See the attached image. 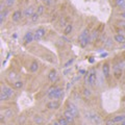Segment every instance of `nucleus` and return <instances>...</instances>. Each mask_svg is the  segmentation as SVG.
Segmentation results:
<instances>
[{
	"mask_svg": "<svg viewBox=\"0 0 125 125\" xmlns=\"http://www.w3.org/2000/svg\"><path fill=\"white\" fill-rule=\"evenodd\" d=\"M83 95L87 96V97L91 96V91H90L89 89H84V90H83Z\"/></svg>",
	"mask_w": 125,
	"mask_h": 125,
	"instance_id": "c756f323",
	"label": "nucleus"
},
{
	"mask_svg": "<svg viewBox=\"0 0 125 125\" xmlns=\"http://www.w3.org/2000/svg\"><path fill=\"white\" fill-rule=\"evenodd\" d=\"M46 107L48 109H57L58 107H60V102L56 101V100L49 101V102L46 104Z\"/></svg>",
	"mask_w": 125,
	"mask_h": 125,
	"instance_id": "6e6552de",
	"label": "nucleus"
},
{
	"mask_svg": "<svg viewBox=\"0 0 125 125\" xmlns=\"http://www.w3.org/2000/svg\"><path fill=\"white\" fill-rule=\"evenodd\" d=\"M4 3L6 6H13L15 4V0H4Z\"/></svg>",
	"mask_w": 125,
	"mask_h": 125,
	"instance_id": "393cba45",
	"label": "nucleus"
},
{
	"mask_svg": "<svg viewBox=\"0 0 125 125\" xmlns=\"http://www.w3.org/2000/svg\"><path fill=\"white\" fill-rule=\"evenodd\" d=\"M90 39H91V34H90V31L88 28L83 29L81 31V33L79 34V37H78V41H79V44L81 47H85L89 42H90Z\"/></svg>",
	"mask_w": 125,
	"mask_h": 125,
	"instance_id": "f03ea898",
	"label": "nucleus"
},
{
	"mask_svg": "<svg viewBox=\"0 0 125 125\" xmlns=\"http://www.w3.org/2000/svg\"><path fill=\"white\" fill-rule=\"evenodd\" d=\"M53 125H60V124H58V123H54Z\"/></svg>",
	"mask_w": 125,
	"mask_h": 125,
	"instance_id": "4c0bfd02",
	"label": "nucleus"
},
{
	"mask_svg": "<svg viewBox=\"0 0 125 125\" xmlns=\"http://www.w3.org/2000/svg\"><path fill=\"white\" fill-rule=\"evenodd\" d=\"M72 29H73L72 24H67V25L65 26V28H64V34H66V36H68V34L71 33Z\"/></svg>",
	"mask_w": 125,
	"mask_h": 125,
	"instance_id": "a211bd4d",
	"label": "nucleus"
},
{
	"mask_svg": "<svg viewBox=\"0 0 125 125\" xmlns=\"http://www.w3.org/2000/svg\"><path fill=\"white\" fill-rule=\"evenodd\" d=\"M67 108H68V111H70L72 113V114L75 116V117H77L78 116V114H79V113H78V109H77V107L75 106V105H74L73 103H68V106H67Z\"/></svg>",
	"mask_w": 125,
	"mask_h": 125,
	"instance_id": "f8f14e48",
	"label": "nucleus"
},
{
	"mask_svg": "<svg viewBox=\"0 0 125 125\" xmlns=\"http://www.w3.org/2000/svg\"><path fill=\"white\" fill-rule=\"evenodd\" d=\"M45 33H46V30L44 28H38L36 30V32H34V40L36 41L41 40V39L45 36Z\"/></svg>",
	"mask_w": 125,
	"mask_h": 125,
	"instance_id": "423d86ee",
	"label": "nucleus"
},
{
	"mask_svg": "<svg viewBox=\"0 0 125 125\" xmlns=\"http://www.w3.org/2000/svg\"><path fill=\"white\" fill-rule=\"evenodd\" d=\"M34 9L32 6H28V7H26V9L24 10V11H23V15H24V17H31L33 14H34Z\"/></svg>",
	"mask_w": 125,
	"mask_h": 125,
	"instance_id": "ddd939ff",
	"label": "nucleus"
},
{
	"mask_svg": "<svg viewBox=\"0 0 125 125\" xmlns=\"http://www.w3.org/2000/svg\"><path fill=\"white\" fill-rule=\"evenodd\" d=\"M58 124H60V125H68L69 122L66 120L65 117H62V118H61L60 120H58Z\"/></svg>",
	"mask_w": 125,
	"mask_h": 125,
	"instance_id": "4be33fe9",
	"label": "nucleus"
},
{
	"mask_svg": "<svg viewBox=\"0 0 125 125\" xmlns=\"http://www.w3.org/2000/svg\"><path fill=\"white\" fill-rule=\"evenodd\" d=\"M115 41L117 43H119V44H123V43H125V37L123 36V34H116L115 36Z\"/></svg>",
	"mask_w": 125,
	"mask_h": 125,
	"instance_id": "2eb2a0df",
	"label": "nucleus"
},
{
	"mask_svg": "<svg viewBox=\"0 0 125 125\" xmlns=\"http://www.w3.org/2000/svg\"><path fill=\"white\" fill-rule=\"evenodd\" d=\"M121 17H122L123 19H125V10L123 11V13H122V14H121Z\"/></svg>",
	"mask_w": 125,
	"mask_h": 125,
	"instance_id": "e433bc0d",
	"label": "nucleus"
},
{
	"mask_svg": "<svg viewBox=\"0 0 125 125\" xmlns=\"http://www.w3.org/2000/svg\"><path fill=\"white\" fill-rule=\"evenodd\" d=\"M113 125H115V124H113Z\"/></svg>",
	"mask_w": 125,
	"mask_h": 125,
	"instance_id": "a19ab883",
	"label": "nucleus"
},
{
	"mask_svg": "<svg viewBox=\"0 0 125 125\" xmlns=\"http://www.w3.org/2000/svg\"><path fill=\"white\" fill-rule=\"evenodd\" d=\"M72 62H73V60H69V61H68V62H66V64H65V66H64V67H65V68H67V67H69V66H70V65H71V64H72Z\"/></svg>",
	"mask_w": 125,
	"mask_h": 125,
	"instance_id": "473e14b6",
	"label": "nucleus"
},
{
	"mask_svg": "<svg viewBox=\"0 0 125 125\" xmlns=\"http://www.w3.org/2000/svg\"><path fill=\"white\" fill-rule=\"evenodd\" d=\"M9 98H10V97L7 95L4 91H2V90H1V93H0V100H1V101H5Z\"/></svg>",
	"mask_w": 125,
	"mask_h": 125,
	"instance_id": "aec40b11",
	"label": "nucleus"
},
{
	"mask_svg": "<svg viewBox=\"0 0 125 125\" xmlns=\"http://www.w3.org/2000/svg\"><path fill=\"white\" fill-rule=\"evenodd\" d=\"M11 114H13V113H11L10 109H7L6 113H5V117H6V118H10V117H11Z\"/></svg>",
	"mask_w": 125,
	"mask_h": 125,
	"instance_id": "2f4dec72",
	"label": "nucleus"
},
{
	"mask_svg": "<svg viewBox=\"0 0 125 125\" xmlns=\"http://www.w3.org/2000/svg\"><path fill=\"white\" fill-rule=\"evenodd\" d=\"M39 17H40V15H39L38 13H34V14L30 17V19H31V21H32V22H37V21L39 20Z\"/></svg>",
	"mask_w": 125,
	"mask_h": 125,
	"instance_id": "5701e85b",
	"label": "nucleus"
},
{
	"mask_svg": "<svg viewBox=\"0 0 125 125\" xmlns=\"http://www.w3.org/2000/svg\"><path fill=\"white\" fill-rule=\"evenodd\" d=\"M96 71L95 70H91L88 75H87V83L90 85V87H93L96 83Z\"/></svg>",
	"mask_w": 125,
	"mask_h": 125,
	"instance_id": "7ed1b4c3",
	"label": "nucleus"
},
{
	"mask_svg": "<svg viewBox=\"0 0 125 125\" xmlns=\"http://www.w3.org/2000/svg\"><path fill=\"white\" fill-rule=\"evenodd\" d=\"M112 44H113L112 40H111V39H107V40H106V43H105V46L109 47V46H112Z\"/></svg>",
	"mask_w": 125,
	"mask_h": 125,
	"instance_id": "7c9ffc66",
	"label": "nucleus"
},
{
	"mask_svg": "<svg viewBox=\"0 0 125 125\" xmlns=\"http://www.w3.org/2000/svg\"><path fill=\"white\" fill-rule=\"evenodd\" d=\"M122 123H125V120H124V121H123V122H122Z\"/></svg>",
	"mask_w": 125,
	"mask_h": 125,
	"instance_id": "ea45409f",
	"label": "nucleus"
},
{
	"mask_svg": "<svg viewBox=\"0 0 125 125\" xmlns=\"http://www.w3.org/2000/svg\"><path fill=\"white\" fill-rule=\"evenodd\" d=\"M48 79L51 81V83H55V81L57 80V72L54 69L51 70V71L49 72V74H48Z\"/></svg>",
	"mask_w": 125,
	"mask_h": 125,
	"instance_id": "9b49d317",
	"label": "nucleus"
},
{
	"mask_svg": "<svg viewBox=\"0 0 125 125\" xmlns=\"http://www.w3.org/2000/svg\"><path fill=\"white\" fill-rule=\"evenodd\" d=\"M49 125H50V124H49ZM52 125H53V124H52Z\"/></svg>",
	"mask_w": 125,
	"mask_h": 125,
	"instance_id": "79ce46f5",
	"label": "nucleus"
},
{
	"mask_svg": "<svg viewBox=\"0 0 125 125\" xmlns=\"http://www.w3.org/2000/svg\"><path fill=\"white\" fill-rule=\"evenodd\" d=\"M121 125H125V123H122V124H121Z\"/></svg>",
	"mask_w": 125,
	"mask_h": 125,
	"instance_id": "58836bf2",
	"label": "nucleus"
},
{
	"mask_svg": "<svg viewBox=\"0 0 125 125\" xmlns=\"http://www.w3.org/2000/svg\"><path fill=\"white\" fill-rule=\"evenodd\" d=\"M62 94H64L62 89L57 88V87H51L48 90V92H47V96L52 100H56V99L61 98V97L62 96Z\"/></svg>",
	"mask_w": 125,
	"mask_h": 125,
	"instance_id": "f257e3e1",
	"label": "nucleus"
},
{
	"mask_svg": "<svg viewBox=\"0 0 125 125\" xmlns=\"http://www.w3.org/2000/svg\"><path fill=\"white\" fill-rule=\"evenodd\" d=\"M64 117H65L66 120H67L69 123H73L74 122V119H75V116H74L70 111H68V109L64 113Z\"/></svg>",
	"mask_w": 125,
	"mask_h": 125,
	"instance_id": "9d476101",
	"label": "nucleus"
},
{
	"mask_svg": "<svg viewBox=\"0 0 125 125\" xmlns=\"http://www.w3.org/2000/svg\"><path fill=\"white\" fill-rule=\"evenodd\" d=\"M115 3H116V5L117 6H121L122 4H124L125 3V0H115Z\"/></svg>",
	"mask_w": 125,
	"mask_h": 125,
	"instance_id": "cd10ccee",
	"label": "nucleus"
},
{
	"mask_svg": "<svg viewBox=\"0 0 125 125\" xmlns=\"http://www.w3.org/2000/svg\"><path fill=\"white\" fill-rule=\"evenodd\" d=\"M124 120H125V115H118V116L113 117L111 120L107 121L106 124L107 125H113V124H116V123H122Z\"/></svg>",
	"mask_w": 125,
	"mask_h": 125,
	"instance_id": "39448f33",
	"label": "nucleus"
},
{
	"mask_svg": "<svg viewBox=\"0 0 125 125\" xmlns=\"http://www.w3.org/2000/svg\"><path fill=\"white\" fill-rule=\"evenodd\" d=\"M85 118L87 119H89L90 121H92V122L94 123V124H99L100 123V117L98 116V115H96L95 113H87L85 114Z\"/></svg>",
	"mask_w": 125,
	"mask_h": 125,
	"instance_id": "20e7f679",
	"label": "nucleus"
},
{
	"mask_svg": "<svg viewBox=\"0 0 125 125\" xmlns=\"http://www.w3.org/2000/svg\"><path fill=\"white\" fill-rule=\"evenodd\" d=\"M22 15H23V13L21 10H15L13 13V16H11V20H13L14 22L20 21L21 18H22Z\"/></svg>",
	"mask_w": 125,
	"mask_h": 125,
	"instance_id": "1a4fd4ad",
	"label": "nucleus"
},
{
	"mask_svg": "<svg viewBox=\"0 0 125 125\" xmlns=\"http://www.w3.org/2000/svg\"><path fill=\"white\" fill-rule=\"evenodd\" d=\"M97 37H98V31L95 30V31L93 32V34L91 36V40H92V41H95V39H96Z\"/></svg>",
	"mask_w": 125,
	"mask_h": 125,
	"instance_id": "c85d7f7f",
	"label": "nucleus"
},
{
	"mask_svg": "<svg viewBox=\"0 0 125 125\" xmlns=\"http://www.w3.org/2000/svg\"><path fill=\"white\" fill-rule=\"evenodd\" d=\"M2 91H4L7 95H9L10 97H11L15 94V92L13 91V89H10V88H9V87H6V85H4V87H2Z\"/></svg>",
	"mask_w": 125,
	"mask_h": 125,
	"instance_id": "f3484780",
	"label": "nucleus"
},
{
	"mask_svg": "<svg viewBox=\"0 0 125 125\" xmlns=\"http://www.w3.org/2000/svg\"><path fill=\"white\" fill-rule=\"evenodd\" d=\"M24 43L25 44H28V43H31L33 40H34V33L33 32H31V31H27V32L25 33V36H24Z\"/></svg>",
	"mask_w": 125,
	"mask_h": 125,
	"instance_id": "0eeeda50",
	"label": "nucleus"
},
{
	"mask_svg": "<svg viewBox=\"0 0 125 125\" xmlns=\"http://www.w3.org/2000/svg\"><path fill=\"white\" fill-rule=\"evenodd\" d=\"M102 72H103V75L105 77H108L109 76V66L108 64H104L103 67H102Z\"/></svg>",
	"mask_w": 125,
	"mask_h": 125,
	"instance_id": "dca6fc26",
	"label": "nucleus"
},
{
	"mask_svg": "<svg viewBox=\"0 0 125 125\" xmlns=\"http://www.w3.org/2000/svg\"><path fill=\"white\" fill-rule=\"evenodd\" d=\"M65 22H66V21H65V19H62V20H61V25H62V26H64L62 24H65Z\"/></svg>",
	"mask_w": 125,
	"mask_h": 125,
	"instance_id": "c9c22d12",
	"label": "nucleus"
},
{
	"mask_svg": "<svg viewBox=\"0 0 125 125\" xmlns=\"http://www.w3.org/2000/svg\"><path fill=\"white\" fill-rule=\"evenodd\" d=\"M14 87L16 89H21L23 87V81H15V83H14Z\"/></svg>",
	"mask_w": 125,
	"mask_h": 125,
	"instance_id": "b1692460",
	"label": "nucleus"
},
{
	"mask_svg": "<svg viewBox=\"0 0 125 125\" xmlns=\"http://www.w3.org/2000/svg\"><path fill=\"white\" fill-rule=\"evenodd\" d=\"M114 73H115V77L116 78H120V76L122 75V69H121L120 65H115L114 66Z\"/></svg>",
	"mask_w": 125,
	"mask_h": 125,
	"instance_id": "4468645a",
	"label": "nucleus"
},
{
	"mask_svg": "<svg viewBox=\"0 0 125 125\" xmlns=\"http://www.w3.org/2000/svg\"><path fill=\"white\" fill-rule=\"evenodd\" d=\"M17 76H18V75H17V74H16L15 72H10V75H9V78H10V80H15L16 78H17Z\"/></svg>",
	"mask_w": 125,
	"mask_h": 125,
	"instance_id": "bb28decb",
	"label": "nucleus"
},
{
	"mask_svg": "<svg viewBox=\"0 0 125 125\" xmlns=\"http://www.w3.org/2000/svg\"><path fill=\"white\" fill-rule=\"evenodd\" d=\"M44 5H39L38 6V10H37V13L39 14V15H42L43 13H44Z\"/></svg>",
	"mask_w": 125,
	"mask_h": 125,
	"instance_id": "a878e982",
	"label": "nucleus"
},
{
	"mask_svg": "<svg viewBox=\"0 0 125 125\" xmlns=\"http://www.w3.org/2000/svg\"><path fill=\"white\" fill-rule=\"evenodd\" d=\"M33 121L36 123H38V124H41V123H43V118L41 116H39V115H36L33 117Z\"/></svg>",
	"mask_w": 125,
	"mask_h": 125,
	"instance_id": "412c9836",
	"label": "nucleus"
},
{
	"mask_svg": "<svg viewBox=\"0 0 125 125\" xmlns=\"http://www.w3.org/2000/svg\"><path fill=\"white\" fill-rule=\"evenodd\" d=\"M120 10H125V3H124V4H122V5L120 6Z\"/></svg>",
	"mask_w": 125,
	"mask_h": 125,
	"instance_id": "f704fd0d",
	"label": "nucleus"
},
{
	"mask_svg": "<svg viewBox=\"0 0 125 125\" xmlns=\"http://www.w3.org/2000/svg\"><path fill=\"white\" fill-rule=\"evenodd\" d=\"M38 69H39L38 62H31V65H30V67H29L30 72H36V71H38Z\"/></svg>",
	"mask_w": 125,
	"mask_h": 125,
	"instance_id": "6ab92c4d",
	"label": "nucleus"
},
{
	"mask_svg": "<svg viewBox=\"0 0 125 125\" xmlns=\"http://www.w3.org/2000/svg\"><path fill=\"white\" fill-rule=\"evenodd\" d=\"M42 1L44 2V3H46V4H50V2H51L50 0H42Z\"/></svg>",
	"mask_w": 125,
	"mask_h": 125,
	"instance_id": "72a5a7b5",
	"label": "nucleus"
}]
</instances>
